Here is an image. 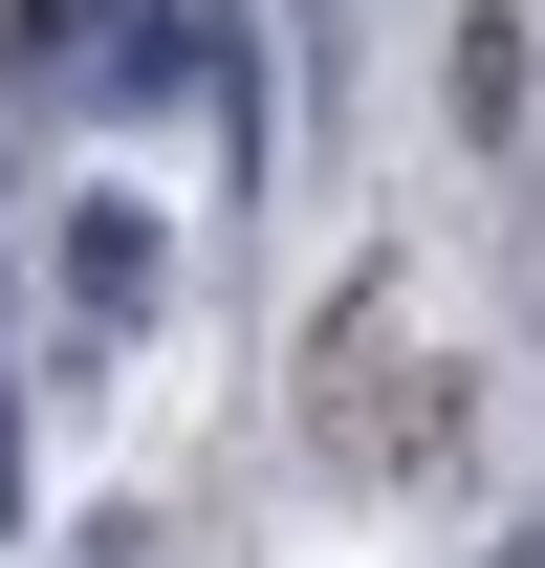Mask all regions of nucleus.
Returning a JSON list of instances; mask_svg holds the SVG:
<instances>
[{
  "mask_svg": "<svg viewBox=\"0 0 545 568\" xmlns=\"http://www.w3.org/2000/svg\"><path fill=\"white\" fill-rule=\"evenodd\" d=\"M66 22H88V0H0V110H44V67H66Z\"/></svg>",
  "mask_w": 545,
  "mask_h": 568,
  "instance_id": "7ed1b4c3",
  "label": "nucleus"
},
{
  "mask_svg": "<svg viewBox=\"0 0 545 568\" xmlns=\"http://www.w3.org/2000/svg\"><path fill=\"white\" fill-rule=\"evenodd\" d=\"M66 306L132 328V306H153V219H66Z\"/></svg>",
  "mask_w": 545,
  "mask_h": 568,
  "instance_id": "f03ea898",
  "label": "nucleus"
},
{
  "mask_svg": "<svg viewBox=\"0 0 545 568\" xmlns=\"http://www.w3.org/2000/svg\"><path fill=\"white\" fill-rule=\"evenodd\" d=\"M502 568H545V525H524V547H502Z\"/></svg>",
  "mask_w": 545,
  "mask_h": 568,
  "instance_id": "39448f33",
  "label": "nucleus"
},
{
  "mask_svg": "<svg viewBox=\"0 0 545 568\" xmlns=\"http://www.w3.org/2000/svg\"><path fill=\"white\" fill-rule=\"evenodd\" d=\"M436 88H459V132H524V88H545V67H524V22L480 0V22H459V67H436Z\"/></svg>",
  "mask_w": 545,
  "mask_h": 568,
  "instance_id": "f257e3e1",
  "label": "nucleus"
},
{
  "mask_svg": "<svg viewBox=\"0 0 545 568\" xmlns=\"http://www.w3.org/2000/svg\"><path fill=\"white\" fill-rule=\"evenodd\" d=\"M0 525H22V394H0Z\"/></svg>",
  "mask_w": 545,
  "mask_h": 568,
  "instance_id": "20e7f679",
  "label": "nucleus"
}]
</instances>
